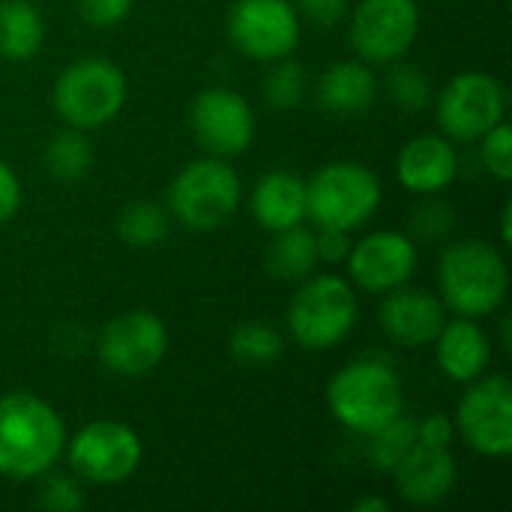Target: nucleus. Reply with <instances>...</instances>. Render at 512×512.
<instances>
[{
	"instance_id": "f8f14e48",
	"label": "nucleus",
	"mask_w": 512,
	"mask_h": 512,
	"mask_svg": "<svg viewBox=\"0 0 512 512\" xmlns=\"http://www.w3.org/2000/svg\"><path fill=\"white\" fill-rule=\"evenodd\" d=\"M228 39L240 54L273 63L291 57L300 45V15L291 0H234Z\"/></svg>"
},
{
	"instance_id": "ddd939ff",
	"label": "nucleus",
	"mask_w": 512,
	"mask_h": 512,
	"mask_svg": "<svg viewBox=\"0 0 512 512\" xmlns=\"http://www.w3.org/2000/svg\"><path fill=\"white\" fill-rule=\"evenodd\" d=\"M351 15V45L366 63L402 60L420 33L417 0H360Z\"/></svg>"
},
{
	"instance_id": "20e7f679",
	"label": "nucleus",
	"mask_w": 512,
	"mask_h": 512,
	"mask_svg": "<svg viewBox=\"0 0 512 512\" xmlns=\"http://www.w3.org/2000/svg\"><path fill=\"white\" fill-rule=\"evenodd\" d=\"M360 306L348 279L336 273H312L288 303V333L306 351H330L357 327Z\"/></svg>"
},
{
	"instance_id": "6ab92c4d",
	"label": "nucleus",
	"mask_w": 512,
	"mask_h": 512,
	"mask_svg": "<svg viewBox=\"0 0 512 512\" xmlns=\"http://www.w3.org/2000/svg\"><path fill=\"white\" fill-rule=\"evenodd\" d=\"M432 345H435L441 372L456 384H471L480 375H486V369H489L492 342H489L486 330L477 324V318L456 315V321H447L441 327V333Z\"/></svg>"
},
{
	"instance_id": "473e14b6",
	"label": "nucleus",
	"mask_w": 512,
	"mask_h": 512,
	"mask_svg": "<svg viewBox=\"0 0 512 512\" xmlns=\"http://www.w3.org/2000/svg\"><path fill=\"white\" fill-rule=\"evenodd\" d=\"M132 12V0H78V15L93 27H114Z\"/></svg>"
},
{
	"instance_id": "b1692460",
	"label": "nucleus",
	"mask_w": 512,
	"mask_h": 512,
	"mask_svg": "<svg viewBox=\"0 0 512 512\" xmlns=\"http://www.w3.org/2000/svg\"><path fill=\"white\" fill-rule=\"evenodd\" d=\"M93 168V144L84 129H60L45 144V171L57 183H78Z\"/></svg>"
},
{
	"instance_id": "e433bc0d",
	"label": "nucleus",
	"mask_w": 512,
	"mask_h": 512,
	"mask_svg": "<svg viewBox=\"0 0 512 512\" xmlns=\"http://www.w3.org/2000/svg\"><path fill=\"white\" fill-rule=\"evenodd\" d=\"M21 198L24 192H21L18 174L6 162H0V225L15 219V213L21 210Z\"/></svg>"
},
{
	"instance_id": "9b49d317",
	"label": "nucleus",
	"mask_w": 512,
	"mask_h": 512,
	"mask_svg": "<svg viewBox=\"0 0 512 512\" xmlns=\"http://www.w3.org/2000/svg\"><path fill=\"white\" fill-rule=\"evenodd\" d=\"M168 351V327L159 315L135 309L114 315L99 339H96V357L99 363L117 375V378H144L150 375Z\"/></svg>"
},
{
	"instance_id": "c756f323",
	"label": "nucleus",
	"mask_w": 512,
	"mask_h": 512,
	"mask_svg": "<svg viewBox=\"0 0 512 512\" xmlns=\"http://www.w3.org/2000/svg\"><path fill=\"white\" fill-rule=\"evenodd\" d=\"M480 159L492 177L498 180L512 177V129L504 120L480 138Z\"/></svg>"
},
{
	"instance_id": "cd10ccee",
	"label": "nucleus",
	"mask_w": 512,
	"mask_h": 512,
	"mask_svg": "<svg viewBox=\"0 0 512 512\" xmlns=\"http://www.w3.org/2000/svg\"><path fill=\"white\" fill-rule=\"evenodd\" d=\"M306 90H309V75L297 60L291 57L273 60V69L264 78L267 105H273L276 111H294L297 105H303Z\"/></svg>"
},
{
	"instance_id": "9d476101",
	"label": "nucleus",
	"mask_w": 512,
	"mask_h": 512,
	"mask_svg": "<svg viewBox=\"0 0 512 512\" xmlns=\"http://www.w3.org/2000/svg\"><path fill=\"white\" fill-rule=\"evenodd\" d=\"M504 111V84L480 69L459 72L456 78H450L435 102L438 126L450 141H480L492 126L504 120Z\"/></svg>"
},
{
	"instance_id": "6e6552de",
	"label": "nucleus",
	"mask_w": 512,
	"mask_h": 512,
	"mask_svg": "<svg viewBox=\"0 0 512 512\" xmlns=\"http://www.w3.org/2000/svg\"><path fill=\"white\" fill-rule=\"evenodd\" d=\"M63 453L69 459L75 477L96 483V486L126 483L144 459L138 432L120 420L87 423L72 438H66Z\"/></svg>"
},
{
	"instance_id": "a211bd4d",
	"label": "nucleus",
	"mask_w": 512,
	"mask_h": 512,
	"mask_svg": "<svg viewBox=\"0 0 512 512\" xmlns=\"http://www.w3.org/2000/svg\"><path fill=\"white\" fill-rule=\"evenodd\" d=\"M399 495L408 504L417 507H432L438 501H444L456 480H459V468L456 459L450 453V447H423L417 444L396 468H393Z\"/></svg>"
},
{
	"instance_id": "a878e982",
	"label": "nucleus",
	"mask_w": 512,
	"mask_h": 512,
	"mask_svg": "<svg viewBox=\"0 0 512 512\" xmlns=\"http://www.w3.org/2000/svg\"><path fill=\"white\" fill-rule=\"evenodd\" d=\"M228 348H231V357L243 366H267L282 357L285 339L276 327L264 321H243L234 327Z\"/></svg>"
},
{
	"instance_id": "4c0bfd02",
	"label": "nucleus",
	"mask_w": 512,
	"mask_h": 512,
	"mask_svg": "<svg viewBox=\"0 0 512 512\" xmlns=\"http://www.w3.org/2000/svg\"><path fill=\"white\" fill-rule=\"evenodd\" d=\"M390 510V504L384 501V498H360L357 504H354V512H387Z\"/></svg>"
},
{
	"instance_id": "5701e85b",
	"label": "nucleus",
	"mask_w": 512,
	"mask_h": 512,
	"mask_svg": "<svg viewBox=\"0 0 512 512\" xmlns=\"http://www.w3.org/2000/svg\"><path fill=\"white\" fill-rule=\"evenodd\" d=\"M315 267H318V246L312 228L300 222L273 234V243L267 249V270L276 279L303 282L306 276L315 273Z\"/></svg>"
},
{
	"instance_id": "f3484780",
	"label": "nucleus",
	"mask_w": 512,
	"mask_h": 512,
	"mask_svg": "<svg viewBox=\"0 0 512 512\" xmlns=\"http://www.w3.org/2000/svg\"><path fill=\"white\" fill-rule=\"evenodd\" d=\"M459 174V153L447 135H417L396 156V177L414 195H438Z\"/></svg>"
},
{
	"instance_id": "393cba45",
	"label": "nucleus",
	"mask_w": 512,
	"mask_h": 512,
	"mask_svg": "<svg viewBox=\"0 0 512 512\" xmlns=\"http://www.w3.org/2000/svg\"><path fill=\"white\" fill-rule=\"evenodd\" d=\"M168 231H171L168 210L156 201H135L129 207H123V213L117 219V237L132 249L159 246L168 237Z\"/></svg>"
},
{
	"instance_id": "2f4dec72",
	"label": "nucleus",
	"mask_w": 512,
	"mask_h": 512,
	"mask_svg": "<svg viewBox=\"0 0 512 512\" xmlns=\"http://www.w3.org/2000/svg\"><path fill=\"white\" fill-rule=\"evenodd\" d=\"M42 510L51 512H72L84 507V492L81 486L72 480V477H51L42 492H39V501H36Z\"/></svg>"
},
{
	"instance_id": "412c9836",
	"label": "nucleus",
	"mask_w": 512,
	"mask_h": 512,
	"mask_svg": "<svg viewBox=\"0 0 512 512\" xmlns=\"http://www.w3.org/2000/svg\"><path fill=\"white\" fill-rule=\"evenodd\" d=\"M249 204L255 222L270 234L300 225L306 219V180H300L294 171L285 168L267 171L255 183Z\"/></svg>"
},
{
	"instance_id": "423d86ee",
	"label": "nucleus",
	"mask_w": 512,
	"mask_h": 512,
	"mask_svg": "<svg viewBox=\"0 0 512 512\" xmlns=\"http://www.w3.org/2000/svg\"><path fill=\"white\" fill-rule=\"evenodd\" d=\"M243 201V183L222 156H201L177 171L168 186V210L189 231L222 228Z\"/></svg>"
},
{
	"instance_id": "39448f33",
	"label": "nucleus",
	"mask_w": 512,
	"mask_h": 512,
	"mask_svg": "<svg viewBox=\"0 0 512 512\" xmlns=\"http://www.w3.org/2000/svg\"><path fill=\"white\" fill-rule=\"evenodd\" d=\"M126 96L129 84L123 69L105 57H81L69 63L51 87V105L57 117L84 132L108 126L123 111Z\"/></svg>"
},
{
	"instance_id": "4be33fe9",
	"label": "nucleus",
	"mask_w": 512,
	"mask_h": 512,
	"mask_svg": "<svg viewBox=\"0 0 512 512\" xmlns=\"http://www.w3.org/2000/svg\"><path fill=\"white\" fill-rule=\"evenodd\" d=\"M45 42V18L30 0H0V57L27 63Z\"/></svg>"
},
{
	"instance_id": "c85d7f7f",
	"label": "nucleus",
	"mask_w": 512,
	"mask_h": 512,
	"mask_svg": "<svg viewBox=\"0 0 512 512\" xmlns=\"http://www.w3.org/2000/svg\"><path fill=\"white\" fill-rule=\"evenodd\" d=\"M387 96L390 102L405 111V114H417L423 111L426 105H432V78L420 69V66H411V63H393V69L387 72Z\"/></svg>"
},
{
	"instance_id": "f03ea898",
	"label": "nucleus",
	"mask_w": 512,
	"mask_h": 512,
	"mask_svg": "<svg viewBox=\"0 0 512 512\" xmlns=\"http://www.w3.org/2000/svg\"><path fill=\"white\" fill-rule=\"evenodd\" d=\"M438 285L444 306L462 318L495 315L510 291V267L501 249L486 240H459L441 252Z\"/></svg>"
},
{
	"instance_id": "c9c22d12",
	"label": "nucleus",
	"mask_w": 512,
	"mask_h": 512,
	"mask_svg": "<svg viewBox=\"0 0 512 512\" xmlns=\"http://www.w3.org/2000/svg\"><path fill=\"white\" fill-rule=\"evenodd\" d=\"M351 231H342V228H318L315 231V246H318V261H327V264H339L348 258L351 252Z\"/></svg>"
},
{
	"instance_id": "0eeeda50",
	"label": "nucleus",
	"mask_w": 512,
	"mask_h": 512,
	"mask_svg": "<svg viewBox=\"0 0 512 512\" xmlns=\"http://www.w3.org/2000/svg\"><path fill=\"white\" fill-rule=\"evenodd\" d=\"M384 189L360 162H330L306 180V216L318 228H363L381 207Z\"/></svg>"
},
{
	"instance_id": "2eb2a0df",
	"label": "nucleus",
	"mask_w": 512,
	"mask_h": 512,
	"mask_svg": "<svg viewBox=\"0 0 512 512\" xmlns=\"http://www.w3.org/2000/svg\"><path fill=\"white\" fill-rule=\"evenodd\" d=\"M351 282L369 294H387L411 282L417 273V243L402 231H372L351 243L348 252Z\"/></svg>"
},
{
	"instance_id": "7ed1b4c3",
	"label": "nucleus",
	"mask_w": 512,
	"mask_h": 512,
	"mask_svg": "<svg viewBox=\"0 0 512 512\" xmlns=\"http://www.w3.org/2000/svg\"><path fill=\"white\" fill-rule=\"evenodd\" d=\"M327 405L345 429L372 435L375 429L405 414L402 378L390 363L372 357L354 360L333 375L327 387Z\"/></svg>"
},
{
	"instance_id": "f704fd0d",
	"label": "nucleus",
	"mask_w": 512,
	"mask_h": 512,
	"mask_svg": "<svg viewBox=\"0 0 512 512\" xmlns=\"http://www.w3.org/2000/svg\"><path fill=\"white\" fill-rule=\"evenodd\" d=\"M453 441H456V423L447 414H429L417 423V444L444 450Z\"/></svg>"
},
{
	"instance_id": "dca6fc26",
	"label": "nucleus",
	"mask_w": 512,
	"mask_h": 512,
	"mask_svg": "<svg viewBox=\"0 0 512 512\" xmlns=\"http://www.w3.org/2000/svg\"><path fill=\"white\" fill-rule=\"evenodd\" d=\"M378 321L390 342L402 348H426L447 324V306L432 291L402 285L384 294Z\"/></svg>"
},
{
	"instance_id": "1a4fd4ad",
	"label": "nucleus",
	"mask_w": 512,
	"mask_h": 512,
	"mask_svg": "<svg viewBox=\"0 0 512 512\" xmlns=\"http://www.w3.org/2000/svg\"><path fill=\"white\" fill-rule=\"evenodd\" d=\"M456 435L480 456L512 453V384L507 375H480L456 408Z\"/></svg>"
},
{
	"instance_id": "58836bf2",
	"label": "nucleus",
	"mask_w": 512,
	"mask_h": 512,
	"mask_svg": "<svg viewBox=\"0 0 512 512\" xmlns=\"http://www.w3.org/2000/svg\"><path fill=\"white\" fill-rule=\"evenodd\" d=\"M501 234H504V246H510L512 234H510V204L504 207V213H501Z\"/></svg>"
},
{
	"instance_id": "aec40b11",
	"label": "nucleus",
	"mask_w": 512,
	"mask_h": 512,
	"mask_svg": "<svg viewBox=\"0 0 512 512\" xmlns=\"http://www.w3.org/2000/svg\"><path fill=\"white\" fill-rule=\"evenodd\" d=\"M378 78L366 60H339L318 78V105L336 117H357L375 105Z\"/></svg>"
},
{
	"instance_id": "72a5a7b5",
	"label": "nucleus",
	"mask_w": 512,
	"mask_h": 512,
	"mask_svg": "<svg viewBox=\"0 0 512 512\" xmlns=\"http://www.w3.org/2000/svg\"><path fill=\"white\" fill-rule=\"evenodd\" d=\"M297 15L312 21L315 27H333L351 12V0H297Z\"/></svg>"
},
{
	"instance_id": "f257e3e1",
	"label": "nucleus",
	"mask_w": 512,
	"mask_h": 512,
	"mask_svg": "<svg viewBox=\"0 0 512 512\" xmlns=\"http://www.w3.org/2000/svg\"><path fill=\"white\" fill-rule=\"evenodd\" d=\"M63 450L66 426L45 399L27 390L0 396V477H45L60 462Z\"/></svg>"
},
{
	"instance_id": "bb28decb",
	"label": "nucleus",
	"mask_w": 512,
	"mask_h": 512,
	"mask_svg": "<svg viewBox=\"0 0 512 512\" xmlns=\"http://www.w3.org/2000/svg\"><path fill=\"white\" fill-rule=\"evenodd\" d=\"M369 438V462L378 471L393 474V468L417 447V420L399 414L396 420H390L387 426L375 429Z\"/></svg>"
},
{
	"instance_id": "7c9ffc66",
	"label": "nucleus",
	"mask_w": 512,
	"mask_h": 512,
	"mask_svg": "<svg viewBox=\"0 0 512 512\" xmlns=\"http://www.w3.org/2000/svg\"><path fill=\"white\" fill-rule=\"evenodd\" d=\"M453 225H456V216L450 204L435 195H426V201L411 213V228L423 240H441L453 231Z\"/></svg>"
},
{
	"instance_id": "4468645a",
	"label": "nucleus",
	"mask_w": 512,
	"mask_h": 512,
	"mask_svg": "<svg viewBox=\"0 0 512 512\" xmlns=\"http://www.w3.org/2000/svg\"><path fill=\"white\" fill-rule=\"evenodd\" d=\"M189 129L210 156H240L255 141V111L237 90L207 87L189 105Z\"/></svg>"
}]
</instances>
